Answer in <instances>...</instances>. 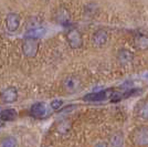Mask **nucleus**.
Returning a JSON list of instances; mask_svg holds the SVG:
<instances>
[{
    "mask_svg": "<svg viewBox=\"0 0 148 147\" xmlns=\"http://www.w3.org/2000/svg\"><path fill=\"white\" fill-rule=\"evenodd\" d=\"M133 141L138 146H147L148 145V127L142 126L133 132Z\"/></svg>",
    "mask_w": 148,
    "mask_h": 147,
    "instance_id": "1",
    "label": "nucleus"
},
{
    "mask_svg": "<svg viewBox=\"0 0 148 147\" xmlns=\"http://www.w3.org/2000/svg\"><path fill=\"white\" fill-rule=\"evenodd\" d=\"M38 41L36 39H30V38H27L25 40V42L22 44V50H23V53L25 56L28 58H33L37 55L38 52Z\"/></svg>",
    "mask_w": 148,
    "mask_h": 147,
    "instance_id": "2",
    "label": "nucleus"
},
{
    "mask_svg": "<svg viewBox=\"0 0 148 147\" xmlns=\"http://www.w3.org/2000/svg\"><path fill=\"white\" fill-rule=\"evenodd\" d=\"M68 41L71 45L72 49H79L81 45H82V37H81L80 32H77L76 30H71L68 33Z\"/></svg>",
    "mask_w": 148,
    "mask_h": 147,
    "instance_id": "3",
    "label": "nucleus"
},
{
    "mask_svg": "<svg viewBox=\"0 0 148 147\" xmlns=\"http://www.w3.org/2000/svg\"><path fill=\"white\" fill-rule=\"evenodd\" d=\"M63 87H64L65 91L69 93L76 92L81 87V82L79 79H76V78H74V76H70V78L64 80Z\"/></svg>",
    "mask_w": 148,
    "mask_h": 147,
    "instance_id": "4",
    "label": "nucleus"
},
{
    "mask_svg": "<svg viewBox=\"0 0 148 147\" xmlns=\"http://www.w3.org/2000/svg\"><path fill=\"white\" fill-rule=\"evenodd\" d=\"M30 114L34 118L41 120L47 115V107L43 103H36L31 106L30 109Z\"/></svg>",
    "mask_w": 148,
    "mask_h": 147,
    "instance_id": "5",
    "label": "nucleus"
},
{
    "mask_svg": "<svg viewBox=\"0 0 148 147\" xmlns=\"http://www.w3.org/2000/svg\"><path fill=\"white\" fill-rule=\"evenodd\" d=\"M107 32L104 30H99L96 31L94 34H93V38H92V41H93V44L95 45V47H102L103 44L106 43L107 41Z\"/></svg>",
    "mask_w": 148,
    "mask_h": 147,
    "instance_id": "6",
    "label": "nucleus"
},
{
    "mask_svg": "<svg viewBox=\"0 0 148 147\" xmlns=\"http://www.w3.org/2000/svg\"><path fill=\"white\" fill-rule=\"evenodd\" d=\"M17 98H18V92H17V90L14 87H12V86L6 89L2 92V94H1L2 101L6 102V103H12V102H14L17 100Z\"/></svg>",
    "mask_w": 148,
    "mask_h": 147,
    "instance_id": "7",
    "label": "nucleus"
},
{
    "mask_svg": "<svg viewBox=\"0 0 148 147\" xmlns=\"http://www.w3.org/2000/svg\"><path fill=\"white\" fill-rule=\"evenodd\" d=\"M7 28L9 31H16L19 28L20 25V17L16 13H10L8 17H7Z\"/></svg>",
    "mask_w": 148,
    "mask_h": 147,
    "instance_id": "8",
    "label": "nucleus"
},
{
    "mask_svg": "<svg viewBox=\"0 0 148 147\" xmlns=\"http://www.w3.org/2000/svg\"><path fill=\"white\" fill-rule=\"evenodd\" d=\"M117 59H118V61L121 62L122 64H128V63H130V62L133 61V59H134V54H133V52L130 51V50L122 49V50H119V51H118Z\"/></svg>",
    "mask_w": 148,
    "mask_h": 147,
    "instance_id": "9",
    "label": "nucleus"
},
{
    "mask_svg": "<svg viewBox=\"0 0 148 147\" xmlns=\"http://www.w3.org/2000/svg\"><path fill=\"white\" fill-rule=\"evenodd\" d=\"M107 98V92L106 91H99V92H94L86 94L83 100L86 102H99V101H104Z\"/></svg>",
    "mask_w": 148,
    "mask_h": 147,
    "instance_id": "10",
    "label": "nucleus"
},
{
    "mask_svg": "<svg viewBox=\"0 0 148 147\" xmlns=\"http://www.w3.org/2000/svg\"><path fill=\"white\" fill-rule=\"evenodd\" d=\"M45 34V29L41 28V27H33L27 31L25 33V38H30V39H40Z\"/></svg>",
    "mask_w": 148,
    "mask_h": 147,
    "instance_id": "11",
    "label": "nucleus"
},
{
    "mask_svg": "<svg viewBox=\"0 0 148 147\" xmlns=\"http://www.w3.org/2000/svg\"><path fill=\"white\" fill-rule=\"evenodd\" d=\"M56 21L62 25H70L71 20H70V16H69L68 11L64 10V9H61V10L58 12V14H56Z\"/></svg>",
    "mask_w": 148,
    "mask_h": 147,
    "instance_id": "12",
    "label": "nucleus"
},
{
    "mask_svg": "<svg viewBox=\"0 0 148 147\" xmlns=\"http://www.w3.org/2000/svg\"><path fill=\"white\" fill-rule=\"evenodd\" d=\"M135 45L139 50H147L148 49V37L144 34L137 36L135 39Z\"/></svg>",
    "mask_w": 148,
    "mask_h": 147,
    "instance_id": "13",
    "label": "nucleus"
},
{
    "mask_svg": "<svg viewBox=\"0 0 148 147\" xmlns=\"http://www.w3.org/2000/svg\"><path fill=\"white\" fill-rule=\"evenodd\" d=\"M17 117V112L13 109H9V110H3L0 113V118L5 122H11Z\"/></svg>",
    "mask_w": 148,
    "mask_h": 147,
    "instance_id": "14",
    "label": "nucleus"
},
{
    "mask_svg": "<svg viewBox=\"0 0 148 147\" xmlns=\"http://www.w3.org/2000/svg\"><path fill=\"white\" fill-rule=\"evenodd\" d=\"M122 145H123V135L121 133H115L110 139V146L122 147Z\"/></svg>",
    "mask_w": 148,
    "mask_h": 147,
    "instance_id": "15",
    "label": "nucleus"
},
{
    "mask_svg": "<svg viewBox=\"0 0 148 147\" xmlns=\"http://www.w3.org/2000/svg\"><path fill=\"white\" fill-rule=\"evenodd\" d=\"M0 146L1 147H17V141L14 137H5L1 143H0Z\"/></svg>",
    "mask_w": 148,
    "mask_h": 147,
    "instance_id": "16",
    "label": "nucleus"
},
{
    "mask_svg": "<svg viewBox=\"0 0 148 147\" xmlns=\"http://www.w3.org/2000/svg\"><path fill=\"white\" fill-rule=\"evenodd\" d=\"M138 114L144 120H148V102H145L144 104H142L139 106Z\"/></svg>",
    "mask_w": 148,
    "mask_h": 147,
    "instance_id": "17",
    "label": "nucleus"
},
{
    "mask_svg": "<svg viewBox=\"0 0 148 147\" xmlns=\"http://www.w3.org/2000/svg\"><path fill=\"white\" fill-rule=\"evenodd\" d=\"M62 104H63V101H62V100H53V101L51 102V107H52L53 110H59L62 106Z\"/></svg>",
    "mask_w": 148,
    "mask_h": 147,
    "instance_id": "18",
    "label": "nucleus"
},
{
    "mask_svg": "<svg viewBox=\"0 0 148 147\" xmlns=\"http://www.w3.org/2000/svg\"><path fill=\"white\" fill-rule=\"evenodd\" d=\"M75 109V106L74 105H69V106H66V107H64V109H62V113H66V112H69V111H72V110H74Z\"/></svg>",
    "mask_w": 148,
    "mask_h": 147,
    "instance_id": "19",
    "label": "nucleus"
},
{
    "mask_svg": "<svg viewBox=\"0 0 148 147\" xmlns=\"http://www.w3.org/2000/svg\"><path fill=\"white\" fill-rule=\"evenodd\" d=\"M94 147H107V145L105 143H103V142H101V143H97Z\"/></svg>",
    "mask_w": 148,
    "mask_h": 147,
    "instance_id": "20",
    "label": "nucleus"
}]
</instances>
